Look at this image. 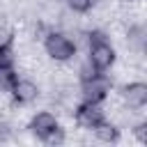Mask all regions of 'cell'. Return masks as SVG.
Here are the masks:
<instances>
[{"mask_svg": "<svg viewBox=\"0 0 147 147\" xmlns=\"http://www.w3.org/2000/svg\"><path fill=\"white\" fill-rule=\"evenodd\" d=\"M74 119H76L78 126L92 131L96 124H101V122L106 119V108H103V103L80 101V103H76V108H74Z\"/></svg>", "mask_w": 147, "mask_h": 147, "instance_id": "5b68a950", "label": "cell"}, {"mask_svg": "<svg viewBox=\"0 0 147 147\" xmlns=\"http://www.w3.org/2000/svg\"><path fill=\"white\" fill-rule=\"evenodd\" d=\"M110 78L99 71L96 76L87 78V80H80V87H78V94H80V101H94V103H103L108 96H110Z\"/></svg>", "mask_w": 147, "mask_h": 147, "instance_id": "277c9868", "label": "cell"}, {"mask_svg": "<svg viewBox=\"0 0 147 147\" xmlns=\"http://www.w3.org/2000/svg\"><path fill=\"white\" fill-rule=\"evenodd\" d=\"M9 94H11V99H14L18 106H30V103H34V101L39 99V85H37L32 78L18 76L16 83L11 85Z\"/></svg>", "mask_w": 147, "mask_h": 147, "instance_id": "8992f818", "label": "cell"}, {"mask_svg": "<svg viewBox=\"0 0 147 147\" xmlns=\"http://www.w3.org/2000/svg\"><path fill=\"white\" fill-rule=\"evenodd\" d=\"M145 34H147V30H145V25L142 23H136V25H129V30H126V37H129V48H133V51H140L142 53V48H145Z\"/></svg>", "mask_w": 147, "mask_h": 147, "instance_id": "9c48e42d", "label": "cell"}, {"mask_svg": "<svg viewBox=\"0 0 147 147\" xmlns=\"http://www.w3.org/2000/svg\"><path fill=\"white\" fill-rule=\"evenodd\" d=\"M129 2H138V0H129Z\"/></svg>", "mask_w": 147, "mask_h": 147, "instance_id": "9a60e30c", "label": "cell"}, {"mask_svg": "<svg viewBox=\"0 0 147 147\" xmlns=\"http://www.w3.org/2000/svg\"><path fill=\"white\" fill-rule=\"evenodd\" d=\"M28 129L46 145H60L64 140V131L60 126V119L51 113V110H39L30 117Z\"/></svg>", "mask_w": 147, "mask_h": 147, "instance_id": "7a4b0ae2", "label": "cell"}, {"mask_svg": "<svg viewBox=\"0 0 147 147\" xmlns=\"http://www.w3.org/2000/svg\"><path fill=\"white\" fill-rule=\"evenodd\" d=\"M44 51L51 60L55 62H69L76 57V41L67 34V32H60V30H46L44 34Z\"/></svg>", "mask_w": 147, "mask_h": 147, "instance_id": "3957f363", "label": "cell"}, {"mask_svg": "<svg viewBox=\"0 0 147 147\" xmlns=\"http://www.w3.org/2000/svg\"><path fill=\"white\" fill-rule=\"evenodd\" d=\"M18 74H16V64H9V67H0V92H9L11 85L16 83Z\"/></svg>", "mask_w": 147, "mask_h": 147, "instance_id": "30bf717a", "label": "cell"}, {"mask_svg": "<svg viewBox=\"0 0 147 147\" xmlns=\"http://www.w3.org/2000/svg\"><path fill=\"white\" fill-rule=\"evenodd\" d=\"M9 64H16L14 48H11V46H2V48H0V67H9Z\"/></svg>", "mask_w": 147, "mask_h": 147, "instance_id": "4fadbf2b", "label": "cell"}, {"mask_svg": "<svg viewBox=\"0 0 147 147\" xmlns=\"http://www.w3.org/2000/svg\"><path fill=\"white\" fill-rule=\"evenodd\" d=\"M92 131H94L96 140H101V142H115V140L119 138V126H117L115 122H110L108 117H106L101 124H96Z\"/></svg>", "mask_w": 147, "mask_h": 147, "instance_id": "ba28073f", "label": "cell"}, {"mask_svg": "<svg viewBox=\"0 0 147 147\" xmlns=\"http://www.w3.org/2000/svg\"><path fill=\"white\" fill-rule=\"evenodd\" d=\"M87 60L94 64L96 71H108L115 64V60H117L115 46L99 30H94V32L87 34Z\"/></svg>", "mask_w": 147, "mask_h": 147, "instance_id": "6da1fadb", "label": "cell"}, {"mask_svg": "<svg viewBox=\"0 0 147 147\" xmlns=\"http://www.w3.org/2000/svg\"><path fill=\"white\" fill-rule=\"evenodd\" d=\"M94 2H96V0H67V7H69V11H74V14H87V11L94 7Z\"/></svg>", "mask_w": 147, "mask_h": 147, "instance_id": "8fae6325", "label": "cell"}, {"mask_svg": "<svg viewBox=\"0 0 147 147\" xmlns=\"http://www.w3.org/2000/svg\"><path fill=\"white\" fill-rule=\"evenodd\" d=\"M96 74H99V71L94 69V64H92V62L87 60V55H85V57L80 60V64H78V78H80V80H87V78H92V76H96Z\"/></svg>", "mask_w": 147, "mask_h": 147, "instance_id": "7c38bea8", "label": "cell"}, {"mask_svg": "<svg viewBox=\"0 0 147 147\" xmlns=\"http://www.w3.org/2000/svg\"><path fill=\"white\" fill-rule=\"evenodd\" d=\"M11 41H14V30L7 23L0 21V48L2 46H11Z\"/></svg>", "mask_w": 147, "mask_h": 147, "instance_id": "5bb4252c", "label": "cell"}, {"mask_svg": "<svg viewBox=\"0 0 147 147\" xmlns=\"http://www.w3.org/2000/svg\"><path fill=\"white\" fill-rule=\"evenodd\" d=\"M119 96H122V103H124L126 108L142 110V108L147 106V83L133 80V83H129V85L122 87Z\"/></svg>", "mask_w": 147, "mask_h": 147, "instance_id": "52a82bcc", "label": "cell"}]
</instances>
